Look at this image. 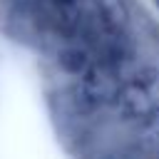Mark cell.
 <instances>
[{
    "label": "cell",
    "instance_id": "cell-1",
    "mask_svg": "<svg viewBox=\"0 0 159 159\" xmlns=\"http://www.w3.org/2000/svg\"><path fill=\"white\" fill-rule=\"evenodd\" d=\"M124 67H127V60L94 52L89 65L77 75L80 80L72 89L77 112L89 114L107 104H114V99L124 84Z\"/></svg>",
    "mask_w": 159,
    "mask_h": 159
},
{
    "label": "cell",
    "instance_id": "cell-2",
    "mask_svg": "<svg viewBox=\"0 0 159 159\" xmlns=\"http://www.w3.org/2000/svg\"><path fill=\"white\" fill-rule=\"evenodd\" d=\"M30 22L52 37L75 40L84 30V5L82 0H20Z\"/></svg>",
    "mask_w": 159,
    "mask_h": 159
},
{
    "label": "cell",
    "instance_id": "cell-3",
    "mask_svg": "<svg viewBox=\"0 0 159 159\" xmlns=\"http://www.w3.org/2000/svg\"><path fill=\"white\" fill-rule=\"evenodd\" d=\"M114 107L122 119L142 122L159 107V67H142L129 80H124Z\"/></svg>",
    "mask_w": 159,
    "mask_h": 159
},
{
    "label": "cell",
    "instance_id": "cell-4",
    "mask_svg": "<svg viewBox=\"0 0 159 159\" xmlns=\"http://www.w3.org/2000/svg\"><path fill=\"white\" fill-rule=\"evenodd\" d=\"M142 144L147 152L159 154V107L142 119Z\"/></svg>",
    "mask_w": 159,
    "mask_h": 159
},
{
    "label": "cell",
    "instance_id": "cell-5",
    "mask_svg": "<svg viewBox=\"0 0 159 159\" xmlns=\"http://www.w3.org/2000/svg\"><path fill=\"white\" fill-rule=\"evenodd\" d=\"M154 2H157V7H159V0H154Z\"/></svg>",
    "mask_w": 159,
    "mask_h": 159
}]
</instances>
